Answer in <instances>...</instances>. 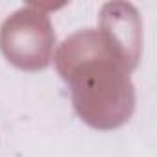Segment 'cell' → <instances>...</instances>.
<instances>
[{
  "label": "cell",
  "mask_w": 157,
  "mask_h": 157,
  "mask_svg": "<svg viewBox=\"0 0 157 157\" xmlns=\"http://www.w3.org/2000/svg\"><path fill=\"white\" fill-rule=\"evenodd\" d=\"M54 35L48 17L33 8L19 10L4 22L0 33V44L10 61L28 70L46 67Z\"/></svg>",
  "instance_id": "6da1fadb"
}]
</instances>
